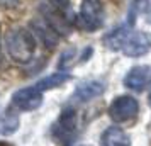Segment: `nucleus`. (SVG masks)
I'll return each instance as SVG.
<instances>
[{"label":"nucleus","mask_w":151,"mask_h":146,"mask_svg":"<svg viewBox=\"0 0 151 146\" xmlns=\"http://www.w3.org/2000/svg\"><path fill=\"white\" fill-rule=\"evenodd\" d=\"M150 105H151V93H150Z\"/></svg>","instance_id":"4468645a"},{"label":"nucleus","mask_w":151,"mask_h":146,"mask_svg":"<svg viewBox=\"0 0 151 146\" xmlns=\"http://www.w3.org/2000/svg\"><path fill=\"white\" fill-rule=\"evenodd\" d=\"M80 26L85 31H97L104 24V7L100 0H83L80 5Z\"/></svg>","instance_id":"20e7f679"},{"label":"nucleus","mask_w":151,"mask_h":146,"mask_svg":"<svg viewBox=\"0 0 151 146\" xmlns=\"http://www.w3.org/2000/svg\"><path fill=\"white\" fill-rule=\"evenodd\" d=\"M5 48L9 56L17 63H27L36 51L34 34L22 27L10 29L5 34Z\"/></svg>","instance_id":"f03ea898"},{"label":"nucleus","mask_w":151,"mask_h":146,"mask_svg":"<svg viewBox=\"0 0 151 146\" xmlns=\"http://www.w3.org/2000/svg\"><path fill=\"white\" fill-rule=\"evenodd\" d=\"M100 145L102 146H131V138L127 136V132L122 131L121 127H107L102 132L100 138Z\"/></svg>","instance_id":"9d476101"},{"label":"nucleus","mask_w":151,"mask_h":146,"mask_svg":"<svg viewBox=\"0 0 151 146\" xmlns=\"http://www.w3.org/2000/svg\"><path fill=\"white\" fill-rule=\"evenodd\" d=\"M137 111H139V104L136 99L131 95H121L112 100L109 107V116L114 122H126L136 117Z\"/></svg>","instance_id":"39448f33"},{"label":"nucleus","mask_w":151,"mask_h":146,"mask_svg":"<svg viewBox=\"0 0 151 146\" xmlns=\"http://www.w3.org/2000/svg\"><path fill=\"white\" fill-rule=\"evenodd\" d=\"M19 127V117L14 116L10 111H5L0 119V132L2 134H12Z\"/></svg>","instance_id":"ddd939ff"},{"label":"nucleus","mask_w":151,"mask_h":146,"mask_svg":"<svg viewBox=\"0 0 151 146\" xmlns=\"http://www.w3.org/2000/svg\"><path fill=\"white\" fill-rule=\"evenodd\" d=\"M104 92H105V85L99 80H88V82H83L76 87L75 93H73V100L75 102H88L92 99L100 97Z\"/></svg>","instance_id":"6e6552de"},{"label":"nucleus","mask_w":151,"mask_h":146,"mask_svg":"<svg viewBox=\"0 0 151 146\" xmlns=\"http://www.w3.org/2000/svg\"><path fill=\"white\" fill-rule=\"evenodd\" d=\"M31 32L37 36L46 48H55L58 42V34L44 19H36L31 22Z\"/></svg>","instance_id":"1a4fd4ad"},{"label":"nucleus","mask_w":151,"mask_h":146,"mask_svg":"<svg viewBox=\"0 0 151 146\" xmlns=\"http://www.w3.org/2000/svg\"><path fill=\"white\" fill-rule=\"evenodd\" d=\"M141 14L148 24H151V0H134L129 14V26L134 24V15Z\"/></svg>","instance_id":"f8f14e48"},{"label":"nucleus","mask_w":151,"mask_h":146,"mask_svg":"<svg viewBox=\"0 0 151 146\" xmlns=\"http://www.w3.org/2000/svg\"><path fill=\"white\" fill-rule=\"evenodd\" d=\"M41 104H42V92L36 85L17 90L12 97V107H15L17 111H24V112L36 111L37 107H41Z\"/></svg>","instance_id":"423d86ee"},{"label":"nucleus","mask_w":151,"mask_h":146,"mask_svg":"<svg viewBox=\"0 0 151 146\" xmlns=\"http://www.w3.org/2000/svg\"><path fill=\"white\" fill-rule=\"evenodd\" d=\"M150 83H151V66H148V65L132 66L127 71V75L124 77V85L136 92H141Z\"/></svg>","instance_id":"0eeeda50"},{"label":"nucleus","mask_w":151,"mask_h":146,"mask_svg":"<svg viewBox=\"0 0 151 146\" xmlns=\"http://www.w3.org/2000/svg\"><path fill=\"white\" fill-rule=\"evenodd\" d=\"M53 138L61 146H70L75 139L76 132V114L73 109H65L60 114V117L53 124Z\"/></svg>","instance_id":"7ed1b4c3"},{"label":"nucleus","mask_w":151,"mask_h":146,"mask_svg":"<svg viewBox=\"0 0 151 146\" xmlns=\"http://www.w3.org/2000/svg\"><path fill=\"white\" fill-rule=\"evenodd\" d=\"M104 42L109 49L122 51L126 56L136 58L146 55L151 49V34L144 31H132V26L124 24L110 31L104 37Z\"/></svg>","instance_id":"f257e3e1"},{"label":"nucleus","mask_w":151,"mask_h":146,"mask_svg":"<svg viewBox=\"0 0 151 146\" xmlns=\"http://www.w3.org/2000/svg\"><path fill=\"white\" fill-rule=\"evenodd\" d=\"M70 73H65V71H58V73H51V75H48V77L41 78L37 83H36V87L39 88L41 92L44 90H51V88H56V87H60V85H63L65 82H68L70 80Z\"/></svg>","instance_id":"9b49d317"}]
</instances>
